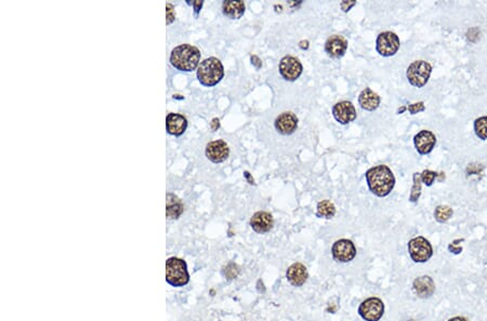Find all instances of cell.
<instances>
[{
	"label": "cell",
	"mask_w": 487,
	"mask_h": 321,
	"mask_svg": "<svg viewBox=\"0 0 487 321\" xmlns=\"http://www.w3.org/2000/svg\"><path fill=\"white\" fill-rule=\"evenodd\" d=\"M370 192L378 197L389 195L395 185V178L387 166L379 165L372 167L365 173Z\"/></svg>",
	"instance_id": "1"
},
{
	"label": "cell",
	"mask_w": 487,
	"mask_h": 321,
	"mask_svg": "<svg viewBox=\"0 0 487 321\" xmlns=\"http://www.w3.org/2000/svg\"><path fill=\"white\" fill-rule=\"evenodd\" d=\"M359 103L363 110L372 112L379 107L380 96L370 88H366L361 92L359 96Z\"/></svg>",
	"instance_id": "20"
},
{
	"label": "cell",
	"mask_w": 487,
	"mask_h": 321,
	"mask_svg": "<svg viewBox=\"0 0 487 321\" xmlns=\"http://www.w3.org/2000/svg\"><path fill=\"white\" fill-rule=\"evenodd\" d=\"M332 115L341 125H348L356 118V110L352 102L341 101L332 107Z\"/></svg>",
	"instance_id": "12"
},
{
	"label": "cell",
	"mask_w": 487,
	"mask_h": 321,
	"mask_svg": "<svg viewBox=\"0 0 487 321\" xmlns=\"http://www.w3.org/2000/svg\"><path fill=\"white\" fill-rule=\"evenodd\" d=\"M278 71L281 77L287 81H296L303 71V66L300 61L291 56H286L280 60Z\"/></svg>",
	"instance_id": "9"
},
{
	"label": "cell",
	"mask_w": 487,
	"mask_h": 321,
	"mask_svg": "<svg viewBox=\"0 0 487 321\" xmlns=\"http://www.w3.org/2000/svg\"><path fill=\"white\" fill-rule=\"evenodd\" d=\"M332 257L337 262L348 263L351 262L356 255V248L354 243L349 239H340L333 243L331 249Z\"/></svg>",
	"instance_id": "10"
},
{
	"label": "cell",
	"mask_w": 487,
	"mask_h": 321,
	"mask_svg": "<svg viewBox=\"0 0 487 321\" xmlns=\"http://www.w3.org/2000/svg\"><path fill=\"white\" fill-rule=\"evenodd\" d=\"M244 177H245V178L247 179V181H248L249 184H251V185H254V184H255V180H254V178H253V177H251V174H250L248 171H245V172H244Z\"/></svg>",
	"instance_id": "35"
},
{
	"label": "cell",
	"mask_w": 487,
	"mask_h": 321,
	"mask_svg": "<svg viewBox=\"0 0 487 321\" xmlns=\"http://www.w3.org/2000/svg\"><path fill=\"white\" fill-rule=\"evenodd\" d=\"M421 174L415 173L414 174V186L412 189V194L409 196V201L417 202L421 195Z\"/></svg>",
	"instance_id": "26"
},
{
	"label": "cell",
	"mask_w": 487,
	"mask_h": 321,
	"mask_svg": "<svg viewBox=\"0 0 487 321\" xmlns=\"http://www.w3.org/2000/svg\"><path fill=\"white\" fill-rule=\"evenodd\" d=\"M298 118L291 112L280 114L275 120V128L277 132L283 135L293 134L298 127Z\"/></svg>",
	"instance_id": "15"
},
{
	"label": "cell",
	"mask_w": 487,
	"mask_h": 321,
	"mask_svg": "<svg viewBox=\"0 0 487 321\" xmlns=\"http://www.w3.org/2000/svg\"><path fill=\"white\" fill-rule=\"evenodd\" d=\"M239 274L238 266L234 263H230L224 269V275L227 279H234L237 277V275Z\"/></svg>",
	"instance_id": "27"
},
{
	"label": "cell",
	"mask_w": 487,
	"mask_h": 321,
	"mask_svg": "<svg viewBox=\"0 0 487 321\" xmlns=\"http://www.w3.org/2000/svg\"><path fill=\"white\" fill-rule=\"evenodd\" d=\"M400 38L392 32H384L379 34L376 40V49L380 56L392 57L400 49Z\"/></svg>",
	"instance_id": "7"
},
{
	"label": "cell",
	"mask_w": 487,
	"mask_h": 321,
	"mask_svg": "<svg viewBox=\"0 0 487 321\" xmlns=\"http://www.w3.org/2000/svg\"><path fill=\"white\" fill-rule=\"evenodd\" d=\"M414 291L415 293L421 297V299H427L433 295L435 291L434 281L432 280L429 276H422L415 279L414 281Z\"/></svg>",
	"instance_id": "19"
},
{
	"label": "cell",
	"mask_w": 487,
	"mask_h": 321,
	"mask_svg": "<svg viewBox=\"0 0 487 321\" xmlns=\"http://www.w3.org/2000/svg\"><path fill=\"white\" fill-rule=\"evenodd\" d=\"M167 132L174 136H180L185 132L187 128V120L180 114L170 113L166 118Z\"/></svg>",
	"instance_id": "18"
},
{
	"label": "cell",
	"mask_w": 487,
	"mask_h": 321,
	"mask_svg": "<svg viewBox=\"0 0 487 321\" xmlns=\"http://www.w3.org/2000/svg\"><path fill=\"white\" fill-rule=\"evenodd\" d=\"M299 47H300L301 49H303V50L309 49V41H308V40H302V41H300Z\"/></svg>",
	"instance_id": "37"
},
{
	"label": "cell",
	"mask_w": 487,
	"mask_h": 321,
	"mask_svg": "<svg viewBox=\"0 0 487 321\" xmlns=\"http://www.w3.org/2000/svg\"><path fill=\"white\" fill-rule=\"evenodd\" d=\"M273 217L272 214L265 211H259L255 213L250 220V226L258 234H265L273 228Z\"/></svg>",
	"instance_id": "16"
},
{
	"label": "cell",
	"mask_w": 487,
	"mask_h": 321,
	"mask_svg": "<svg viewBox=\"0 0 487 321\" xmlns=\"http://www.w3.org/2000/svg\"><path fill=\"white\" fill-rule=\"evenodd\" d=\"M355 5H356L355 2H342L340 4V7L345 12H348V11L351 10V8H353Z\"/></svg>",
	"instance_id": "32"
},
{
	"label": "cell",
	"mask_w": 487,
	"mask_h": 321,
	"mask_svg": "<svg viewBox=\"0 0 487 321\" xmlns=\"http://www.w3.org/2000/svg\"><path fill=\"white\" fill-rule=\"evenodd\" d=\"M414 143L415 147L419 154L427 155L434 148L436 143V136L434 133L429 131V130H422V131L415 135Z\"/></svg>",
	"instance_id": "13"
},
{
	"label": "cell",
	"mask_w": 487,
	"mask_h": 321,
	"mask_svg": "<svg viewBox=\"0 0 487 321\" xmlns=\"http://www.w3.org/2000/svg\"><path fill=\"white\" fill-rule=\"evenodd\" d=\"M206 157L215 164H221L230 155V148L223 140H216L209 142L206 146Z\"/></svg>",
	"instance_id": "11"
},
{
	"label": "cell",
	"mask_w": 487,
	"mask_h": 321,
	"mask_svg": "<svg viewBox=\"0 0 487 321\" xmlns=\"http://www.w3.org/2000/svg\"><path fill=\"white\" fill-rule=\"evenodd\" d=\"M246 7L244 2H231V0H225L222 5V11L225 17L230 18L232 20L240 19L244 13H245Z\"/></svg>",
	"instance_id": "21"
},
{
	"label": "cell",
	"mask_w": 487,
	"mask_h": 321,
	"mask_svg": "<svg viewBox=\"0 0 487 321\" xmlns=\"http://www.w3.org/2000/svg\"><path fill=\"white\" fill-rule=\"evenodd\" d=\"M474 131L481 140H487V116L477 118L474 122Z\"/></svg>",
	"instance_id": "25"
},
{
	"label": "cell",
	"mask_w": 487,
	"mask_h": 321,
	"mask_svg": "<svg viewBox=\"0 0 487 321\" xmlns=\"http://www.w3.org/2000/svg\"><path fill=\"white\" fill-rule=\"evenodd\" d=\"M166 280L176 288L184 287L188 284L189 275L186 263L179 257H170L166 262Z\"/></svg>",
	"instance_id": "4"
},
{
	"label": "cell",
	"mask_w": 487,
	"mask_h": 321,
	"mask_svg": "<svg viewBox=\"0 0 487 321\" xmlns=\"http://www.w3.org/2000/svg\"><path fill=\"white\" fill-rule=\"evenodd\" d=\"M224 68L221 61L217 58L204 60L197 68V79L205 87H214L222 80Z\"/></svg>",
	"instance_id": "3"
},
{
	"label": "cell",
	"mask_w": 487,
	"mask_h": 321,
	"mask_svg": "<svg viewBox=\"0 0 487 321\" xmlns=\"http://www.w3.org/2000/svg\"><path fill=\"white\" fill-rule=\"evenodd\" d=\"M251 63H253V65H255L257 68H260V67L262 66L261 60L259 59L257 56H253V57H251Z\"/></svg>",
	"instance_id": "34"
},
{
	"label": "cell",
	"mask_w": 487,
	"mask_h": 321,
	"mask_svg": "<svg viewBox=\"0 0 487 321\" xmlns=\"http://www.w3.org/2000/svg\"><path fill=\"white\" fill-rule=\"evenodd\" d=\"M211 128H212V130H215V131H216V130H217L218 128H220V121H219L218 118H215L214 120H212V122H211Z\"/></svg>",
	"instance_id": "36"
},
{
	"label": "cell",
	"mask_w": 487,
	"mask_h": 321,
	"mask_svg": "<svg viewBox=\"0 0 487 321\" xmlns=\"http://www.w3.org/2000/svg\"><path fill=\"white\" fill-rule=\"evenodd\" d=\"M408 252L416 263H425L431 258L433 249L431 243L424 237H416L408 242Z\"/></svg>",
	"instance_id": "6"
},
{
	"label": "cell",
	"mask_w": 487,
	"mask_h": 321,
	"mask_svg": "<svg viewBox=\"0 0 487 321\" xmlns=\"http://www.w3.org/2000/svg\"><path fill=\"white\" fill-rule=\"evenodd\" d=\"M453 216V209L448 205H439L434 211V218L440 223H444Z\"/></svg>",
	"instance_id": "24"
},
{
	"label": "cell",
	"mask_w": 487,
	"mask_h": 321,
	"mask_svg": "<svg viewBox=\"0 0 487 321\" xmlns=\"http://www.w3.org/2000/svg\"><path fill=\"white\" fill-rule=\"evenodd\" d=\"M407 321H415V320H413V319H410V320H407Z\"/></svg>",
	"instance_id": "39"
},
{
	"label": "cell",
	"mask_w": 487,
	"mask_h": 321,
	"mask_svg": "<svg viewBox=\"0 0 487 321\" xmlns=\"http://www.w3.org/2000/svg\"><path fill=\"white\" fill-rule=\"evenodd\" d=\"M336 214V207L334 204L329 201V200H323L321 202H318L317 204V212L316 216L318 218H324V219H332Z\"/></svg>",
	"instance_id": "23"
},
{
	"label": "cell",
	"mask_w": 487,
	"mask_h": 321,
	"mask_svg": "<svg viewBox=\"0 0 487 321\" xmlns=\"http://www.w3.org/2000/svg\"><path fill=\"white\" fill-rule=\"evenodd\" d=\"M431 72L432 66L430 63L425 62V61H415L408 66L406 76L410 85L417 88H422L429 81Z\"/></svg>",
	"instance_id": "5"
},
{
	"label": "cell",
	"mask_w": 487,
	"mask_h": 321,
	"mask_svg": "<svg viewBox=\"0 0 487 321\" xmlns=\"http://www.w3.org/2000/svg\"><path fill=\"white\" fill-rule=\"evenodd\" d=\"M193 7H194V10H195V13L196 14H199V12L202 10V7L204 5V2H201V0H196V2H193Z\"/></svg>",
	"instance_id": "33"
},
{
	"label": "cell",
	"mask_w": 487,
	"mask_h": 321,
	"mask_svg": "<svg viewBox=\"0 0 487 321\" xmlns=\"http://www.w3.org/2000/svg\"><path fill=\"white\" fill-rule=\"evenodd\" d=\"M436 177H437V174H436L435 172L430 171V170H424V171L421 173V181H422L427 186H431V185L433 184V182H434V180H435Z\"/></svg>",
	"instance_id": "28"
},
{
	"label": "cell",
	"mask_w": 487,
	"mask_h": 321,
	"mask_svg": "<svg viewBox=\"0 0 487 321\" xmlns=\"http://www.w3.org/2000/svg\"><path fill=\"white\" fill-rule=\"evenodd\" d=\"M287 280L289 284L294 287H301L309 278V273L307 267L301 263H295L290 267H288L286 273Z\"/></svg>",
	"instance_id": "17"
},
{
	"label": "cell",
	"mask_w": 487,
	"mask_h": 321,
	"mask_svg": "<svg viewBox=\"0 0 487 321\" xmlns=\"http://www.w3.org/2000/svg\"><path fill=\"white\" fill-rule=\"evenodd\" d=\"M182 212H183V204H182L179 198L173 194L167 195V218L170 220H177Z\"/></svg>",
	"instance_id": "22"
},
{
	"label": "cell",
	"mask_w": 487,
	"mask_h": 321,
	"mask_svg": "<svg viewBox=\"0 0 487 321\" xmlns=\"http://www.w3.org/2000/svg\"><path fill=\"white\" fill-rule=\"evenodd\" d=\"M166 9H167V24H171V23L176 20V14H174V10H173V6L171 4H167L166 6Z\"/></svg>",
	"instance_id": "30"
},
{
	"label": "cell",
	"mask_w": 487,
	"mask_h": 321,
	"mask_svg": "<svg viewBox=\"0 0 487 321\" xmlns=\"http://www.w3.org/2000/svg\"><path fill=\"white\" fill-rule=\"evenodd\" d=\"M448 321H468V320L466 318H463V317H455V318L450 319Z\"/></svg>",
	"instance_id": "38"
},
{
	"label": "cell",
	"mask_w": 487,
	"mask_h": 321,
	"mask_svg": "<svg viewBox=\"0 0 487 321\" xmlns=\"http://www.w3.org/2000/svg\"><path fill=\"white\" fill-rule=\"evenodd\" d=\"M201 52L192 44H180L171 51L170 63L181 72H193L200 66Z\"/></svg>",
	"instance_id": "2"
},
{
	"label": "cell",
	"mask_w": 487,
	"mask_h": 321,
	"mask_svg": "<svg viewBox=\"0 0 487 321\" xmlns=\"http://www.w3.org/2000/svg\"><path fill=\"white\" fill-rule=\"evenodd\" d=\"M384 312V304L378 297H369L359 307L360 316L366 321H379Z\"/></svg>",
	"instance_id": "8"
},
{
	"label": "cell",
	"mask_w": 487,
	"mask_h": 321,
	"mask_svg": "<svg viewBox=\"0 0 487 321\" xmlns=\"http://www.w3.org/2000/svg\"><path fill=\"white\" fill-rule=\"evenodd\" d=\"M409 113L412 114V115H416L418 113H420V112H423L425 110V107H424V103L423 102H419V103H415V104H410L408 106V109Z\"/></svg>",
	"instance_id": "29"
},
{
	"label": "cell",
	"mask_w": 487,
	"mask_h": 321,
	"mask_svg": "<svg viewBox=\"0 0 487 321\" xmlns=\"http://www.w3.org/2000/svg\"><path fill=\"white\" fill-rule=\"evenodd\" d=\"M348 41L344 36L333 35L325 42V51L332 59H340L346 55Z\"/></svg>",
	"instance_id": "14"
},
{
	"label": "cell",
	"mask_w": 487,
	"mask_h": 321,
	"mask_svg": "<svg viewBox=\"0 0 487 321\" xmlns=\"http://www.w3.org/2000/svg\"><path fill=\"white\" fill-rule=\"evenodd\" d=\"M461 241H463V239H458V240L454 241L452 244H450V246H448V250H450V251L452 252V253H455V254L461 253V252H462V248H461L460 246L457 247L458 242H461Z\"/></svg>",
	"instance_id": "31"
}]
</instances>
